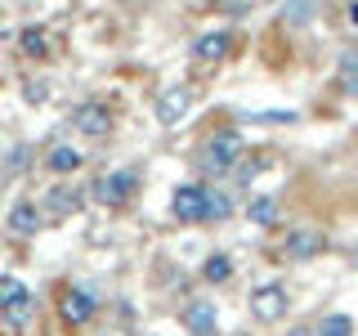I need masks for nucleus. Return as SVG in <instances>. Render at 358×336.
<instances>
[{
  "label": "nucleus",
  "mask_w": 358,
  "mask_h": 336,
  "mask_svg": "<svg viewBox=\"0 0 358 336\" xmlns=\"http://www.w3.org/2000/svg\"><path fill=\"white\" fill-rule=\"evenodd\" d=\"M238 157H242V134L238 130H215L206 144H201L197 162L206 175H233L238 171Z\"/></svg>",
  "instance_id": "1"
},
{
  "label": "nucleus",
  "mask_w": 358,
  "mask_h": 336,
  "mask_svg": "<svg viewBox=\"0 0 358 336\" xmlns=\"http://www.w3.org/2000/svg\"><path fill=\"white\" fill-rule=\"evenodd\" d=\"M171 211L184 224H210V188L206 184H179L171 197Z\"/></svg>",
  "instance_id": "2"
},
{
  "label": "nucleus",
  "mask_w": 358,
  "mask_h": 336,
  "mask_svg": "<svg viewBox=\"0 0 358 336\" xmlns=\"http://www.w3.org/2000/svg\"><path fill=\"white\" fill-rule=\"evenodd\" d=\"M112 121H117V117H112V108L99 104V99L72 108V130L85 134V139H108V134H112Z\"/></svg>",
  "instance_id": "3"
},
{
  "label": "nucleus",
  "mask_w": 358,
  "mask_h": 336,
  "mask_svg": "<svg viewBox=\"0 0 358 336\" xmlns=\"http://www.w3.org/2000/svg\"><path fill=\"white\" fill-rule=\"evenodd\" d=\"M59 314H63L67 328H85V323L99 314L94 291H85V287H63V296H59Z\"/></svg>",
  "instance_id": "4"
},
{
  "label": "nucleus",
  "mask_w": 358,
  "mask_h": 336,
  "mask_svg": "<svg viewBox=\"0 0 358 336\" xmlns=\"http://www.w3.org/2000/svg\"><path fill=\"white\" fill-rule=\"evenodd\" d=\"M287 309H291V300H287V287H282V283H264V287L251 291V314H255L260 323L287 318Z\"/></svg>",
  "instance_id": "5"
},
{
  "label": "nucleus",
  "mask_w": 358,
  "mask_h": 336,
  "mask_svg": "<svg viewBox=\"0 0 358 336\" xmlns=\"http://www.w3.org/2000/svg\"><path fill=\"white\" fill-rule=\"evenodd\" d=\"M188 108H193V85H166L157 94V121L162 126H179Z\"/></svg>",
  "instance_id": "6"
},
{
  "label": "nucleus",
  "mask_w": 358,
  "mask_h": 336,
  "mask_svg": "<svg viewBox=\"0 0 358 336\" xmlns=\"http://www.w3.org/2000/svg\"><path fill=\"white\" fill-rule=\"evenodd\" d=\"M134 188H139V175H134V171H108V175L94 184V197L103 202V206H121V202H126Z\"/></svg>",
  "instance_id": "7"
},
{
  "label": "nucleus",
  "mask_w": 358,
  "mask_h": 336,
  "mask_svg": "<svg viewBox=\"0 0 358 336\" xmlns=\"http://www.w3.org/2000/svg\"><path fill=\"white\" fill-rule=\"evenodd\" d=\"M0 309H5V314H9L14 323H22V318L31 314V291L22 287L18 278H9V274L0 278Z\"/></svg>",
  "instance_id": "8"
},
{
  "label": "nucleus",
  "mask_w": 358,
  "mask_h": 336,
  "mask_svg": "<svg viewBox=\"0 0 358 336\" xmlns=\"http://www.w3.org/2000/svg\"><path fill=\"white\" fill-rule=\"evenodd\" d=\"M322 251V233L318 229H291L287 233V255L291 260H309V255Z\"/></svg>",
  "instance_id": "9"
},
{
  "label": "nucleus",
  "mask_w": 358,
  "mask_h": 336,
  "mask_svg": "<svg viewBox=\"0 0 358 336\" xmlns=\"http://www.w3.org/2000/svg\"><path fill=\"white\" fill-rule=\"evenodd\" d=\"M9 229L22 233V238L41 233V206L36 202H14V206H9Z\"/></svg>",
  "instance_id": "10"
},
{
  "label": "nucleus",
  "mask_w": 358,
  "mask_h": 336,
  "mask_svg": "<svg viewBox=\"0 0 358 336\" xmlns=\"http://www.w3.org/2000/svg\"><path fill=\"white\" fill-rule=\"evenodd\" d=\"M184 323L193 336H215V305L210 300H193V305L184 309Z\"/></svg>",
  "instance_id": "11"
},
{
  "label": "nucleus",
  "mask_w": 358,
  "mask_h": 336,
  "mask_svg": "<svg viewBox=\"0 0 358 336\" xmlns=\"http://www.w3.org/2000/svg\"><path fill=\"white\" fill-rule=\"evenodd\" d=\"M81 148H72V144H54L50 153H45V166H50L54 175H72V171H81Z\"/></svg>",
  "instance_id": "12"
},
{
  "label": "nucleus",
  "mask_w": 358,
  "mask_h": 336,
  "mask_svg": "<svg viewBox=\"0 0 358 336\" xmlns=\"http://www.w3.org/2000/svg\"><path fill=\"white\" fill-rule=\"evenodd\" d=\"M76 206H81V193H76V188H67V184H59V188H50V197H45V216H54V220L72 216Z\"/></svg>",
  "instance_id": "13"
},
{
  "label": "nucleus",
  "mask_w": 358,
  "mask_h": 336,
  "mask_svg": "<svg viewBox=\"0 0 358 336\" xmlns=\"http://www.w3.org/2000/svg\"><path fill=\"white\" fill-rule=\"evenodd\" d=\"M229 45H233V41H229V31H206V36L193 45V54H197L201 63H220L224 54H229Z\"/></svg>",
  "instance_id": "14"
},
{
  "label": "nucleus",
  "mask_w": 358,
  "mask_h": 336,
  "mask_svg": "<svg viewBox=\"0 0 358 336\" xmlns=\"http://www.w3.org/2000/svg\"><path fill=\"white\" fill-rule=\"evenodd\" d=\"M201 278H206V283H229V278H233V260H229L224 251L206 255V265H201Z\"/></svg>",
  "instance_id": "15"
},
{
  "label": "nucleus",
  "mask_w": 358,
  "mask_h": 336,
  "mask_svg": "<svg viewBox=\"0 0 358 336\" xmlns=\"http://www.w3.org/2000/svg\"><path fill=\"white\" fill-rule=\"evenodd\" d=\"M18 45H22V54H27V59H45V54H50V36H45V27H27Z\"/></svg>",
  "instance_id": "16"
},
{
  "label": "nucleus",
  "mask_w": 358,
  "mask_h": 336,
  "mask_svg": "<svg viewBox=\"0 0 358 336\" xmlns=\"http://www.w3.org/2000/svg\"><path fill=\"white\" fill-rule=\"evenodd\" d=\"M336 72H341V85L350 90V94H358V50H345L341 63H336Z\"/></svg>",
  "instance_id": "17"
},
{
  "label": "nucleus",
  "mask_w": 358,
  "mask_h": 336,
  "mask_svg": "<svg viewBox=\"0 0 358 336\" xmlns=\"http://www.w3.org/2000/svg\"><path fill=\"white\" fill-rule=\"evenodd\" d=\"M246 216L268 229V224H278V202H273V197H255L251 206H246Z\"/></svg>",
  "instance_id": "18"
},
{
  "label": "nucleus",
  "mask_w": 358,
  "mask_h": 336,
  "mask_svg": "<svg viewBox=\"0 0 358 336\" xmlns=\"http://www.w3.org/2000/svg\"><path fill=\"white\" fill-rule=\"evenodd\" d=\"M318 336H354V318L350 314H327L318 323Z\"/></svg>",
  "instance_id": "19"
},
{
  "label": "nucleus",
  "mask_w": 358,
  "mask_h": 336,
  "mask_svg": "<svg viewBox=\"0 0 358 336\" xmlns=\"http://www.w3.org/2000/svg\"><path fill=\"white\" fill-rule=\"evenodd\" d=\"M313 14H318V0H287V22H296V27L313 22Z\"/></svg>",
  "instance_id": "20"
},
{
  "label": "nucleus",
  "mask_w": 358,
  "mask_h": 336,
  "mask_svg": "<svg viewBox=\"0 0 358 336\" xmlns=\"http://www.w3.org/2000/svg\"><path fill=\"white\" fill-rule=\"evenodd\" d=\"M229 216H233V202H229V193L210 188V224H215V220H229Z\"/></svg>",
  "instance_id": "21"
},
{
  "label": "nucleus",
  "mask_w": 358,
  "mask_h": 336,
  "mask_svg": "<svg viewBox=\"0 0 358 336\" xmlns=\"http://www.w3.org/2000/svg\"><path fill=\"white\" fill-rule=\"evenodd\" d=\"M27 162H31L27 144H18V148H14V153L5 157V171H9V175H22V171H27Z\"/></svg>",
  "instance_id": "22"
},
{
  "label": "nucleus",
  "mask_w": 358,
  "mask_h": 336,
  "mask_svg": "<svg viewBox=\"0 0 358 336\" xmlns=\"http://www.w3.org/2000/svg\"><path fill=\"white\" fill-rule=\"evenodd\" d=\"M27 99H31V104H41V99H50V90H41V81H31L27 85Z\"/></svg>",
  "instance_id": "23"
},
{
  "label": "nucleus",
  "mask_w": 358,
  "mask_h": 336,
  "mask_svg": "<svg viewBox=\"0 0 358 336\" xmlns=\"http://www.w3.org/2000/svg\"><path fill=\"white\" fill-rule=\"evenodd\" d=\"M350 22H354V27H358V0H354V5H350Z\"/></svg>",
  "instance_id": "24"
},
{
  "label": "nucleus",
  "mask_w": 358,
  "mask_h": 336,
  "mask_svg": "<svg viewBox=\"0 0 358 336\" xmlns=\"http://www.w3.org/2000/svg\"><path fill=\"white\" fill-rule=\"evenodd\" d=\"M5 179H9V171H5V166H0V188H5Z\"/></svg>",
  "instance_id": "25"
}]
</instances>
